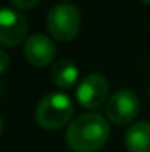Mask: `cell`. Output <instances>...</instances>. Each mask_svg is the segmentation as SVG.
<instances>
[{
	"label": "cell",
	"instance_id": "obj_1",
	"mask_svg": "<svg viewBox=\"0 0 150 152\" xmlns=\"http://www.w3.org/2000/svg\"><path fill=\"white\" fill-rule=\"evenodd\" d=\"M110 125L100 113H83L66 129V142L74 152H95L107 144Z\"/></svg>",
	"mask_w": 150,
	"mask_h": 152
},
{
	"label": "cell",
	"instance_id": "obj_2",
	"mask_svg": "<svg viewBox=\"0 0 150 152\" xmlns=\"http://www.w3.org/2000/svg\"><path fill=\"white\" fill-rule=\"evenodd\" d=\"M74 105L63 92H53L45 96L36 108V121L47 131L62 129L71 120Z\"/></svg>",
	"mask_w": 150,
	"mask_h": 152
},
{
	"label": "cell",
	"instance_id": "obj_3",
	"mask_svg": "<svg viewBox=\"0 0 150 152\" xmlns=\"http://www.w3.org/2000/svg\"><path fill=\"white\" fill-rule=\"evenodd\" d=\"M81 28V13L74 5L62 3L47 15V29L58 41H73Z\"/></svg>",
	"mask_w": 150,
	"mask_h": 152
},
{
	"label": "cell",
	"instance_id": "obj_4",
	"mask_svg": "<svg viewBox=\"0 0 150 152\" xmlns=\"http://www.w3.org/2000/svg\"><path fill=\"white\" fill-rule=\"evenodd\" d=\"M139 108H141L139 97L129 89H120L108 99L105 112L112 123L123 126L137 117Z\"/></svg>",
	"mask_w": 150,
	"mask_h": 152
},
{
	"label": "cell",
	"instance_id": "obj_5",
	"mask_svg": "<svg viewBox=\"0 0 150 152\" xmlns=\"http://www.w3.org/2000/svg\"><path fill=\"white\" fill-rule=\"evenodd\" d=\"M108 81L102 75L92 73L84 76L76 89V99L84 108H97L107 100Z\"/></svg>",
	"mask_w": 150,
	"mask_h": 152
},
{
	"label": "cell",
	"instance_id": "obj_6",
	"mask_svg": "<svg viewBox=\"0 0 150 152\" xmlns=\"http://www.w3.org/2000/svg\"><path fill=\"white\" fill-rule=\"evenodd\" d=\"M28 32V21L23 13L12 8L0 12V42L5 47H15L24 41Z\"/></svg>",
	"mask_w": 150,
	"mask_h": 152
},
{
	"label": "cell",
	"instance_id": "obj_7",
	"mask_svg": "<svg viewBox=\"0 0 150 152\" xmlns=\"http://www.w3.org/2000/svg\"><path fill=\"white\" fill-rule=\"evenodd\" d=\"M24 57L34 66H47L55 58V45L47 36L34 34L24 44Z\"/></svg>",
	"mask_w": 150,
	"mask_h": 152
},
{
	"label": "cell",
	"instance_id": "obj_8",
	"mask_svg": "<svg viewBox=\"0 0 150 152\" xmlns=\"http://www.w3.org/2000/svg\"><path fill=\"white\" fill-rule=\"evenodd\" d=\"M124 144L129 152H150V123L139 121L126 131Z\"/></svg>",
	"mask_w": 150,
	"mask_h": 152
},
{
	"label": "cell",
	"instance_id": "obj_9",
	"mask_svg": "<svg viewBox=\"0 0 150 152\" xmlns=\"http://www.w3.org/2000/svg\"><path fill=\"white\" fill-rule=\"evenodd\" d=\"M79 70L78 66L70 60H60L53 63L52 70H50V79L52 83L60 89H70L76 84Z\"/></svg>",
	"mask_w": 150,
	"mask_h": 152
},
{
	"label": "cell",
	"instance_id": "obj_10",
	"mask_svg": "<svg viewBox=\"0 0 150 152\" xmlns=\"http://www.w3.org/2000/svg\"><path fill=\"white\" fill-rule=\"evenodd\" d=\"M41 2V0H12V3L15 7H18V8L21 10H28V8H34L37 3Z\"/></svg>",
	"mask_w": 150,
	"mask_h": 152
},
{
	"label": "cell",
	"instance_id": "obj_11",
	"mask_svg": "<svg viewBox=\"0 0 150 152\" xmlns=\"http://www.w3.org/2000/svg\"><path fill=\"white\" fill-rule=\"evenodd\" d=\"M0 57H2V73H5L7 68H8V55H7L5 50L0 52Z\"/></svg>",
	"mask_w": 150,
	"mask_h": 152
},
{
	"label": "cell",
	"instance_id": "obj_12",
	"mask_svg": "<svg viewBox=\"0 0 150 152\" xmlns=\"http://www.w3.org/2000/svg\"><path fill=\"white\" fill-rule=\"evenodd\" d=\"M141 2H144V3H147V5H150V0H141Z\"/></svg>",
	"mask_w": 150,
	"mask_h": 152
},
{
	"label": "cell",
	"instance_id": "obj_13",
	"mask_svg": "<svg viewBox=\"0 0 150 152\" xmlns=\"http://www.w3.org/2000/svg\"><path fill=\"white\" fill-rule=\"evenodd\" d=\"M149 94H150V86H149Z\"/></svg>",
	"mask_w": 150,
	"mask_h": 152
}]
</instances>
